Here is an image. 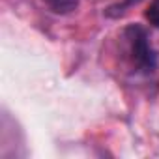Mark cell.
<instances>
[{
    "mask_svg": "<svg viewBox=\"0 0 159 159\" xmlns=\"http://www.w3.org/2000/svg\"><path fill=\"white\" fill-rule=\"evenodd\" d=\"M139 2H142V0H124L122 4H118V8H122V11H124V10H127L131 6H137Z\"/></svg>",
    "mask_w": 159,
    "mask_h": 159,
    "instance_id": "obj_4",
    "label": "cell"
},
{
    "mask_svg": "<svg viewBox=\"0 0 159 159\" xmlns=\"http://www.w3.org/2000/svg\"><path fill=\"white\" fill-rule=\"evenodd\" d=\"M124 38L127 41L133 66L142 73H152L157 67V54L150 43L146 28L140 25H129L124 30Z\"/></svg>",
    "mask_w": 159,
    "mask_h": 159,
    "instance_id": "obj_1",
    "label": "cell"
},
{
    "mask_svg": "<svg viewBox=\"0 0 159 159\" xmlns=\"http://www.w3.org/2000/svg\"><path fill=\"white\" fill-rule=\"evenodd\" d=\"M144 15H146V21L150 23V26L159 30V0H152Z\"/></svg>",
    "mask_w": 159,
    "mask_h": 159,
    "instance_id": "obj_3",
    "label": "cell"
},
{
    "mask_svg": "<svg viewBox=\"0 0 159 159\" xmlns=\"http://www.w3.org/2000/svg\"><path fill=\"white\" fill-rule=\"evenodd\" d=\"M43 4L49 8V11L56 15H67L79 8L81 0H43Z\"/></svg>",
    "mask_w": 159,
    "mask_h": 159,
    "instance_id": "obj_2",
    "label": "cell"
}]
</instances>
